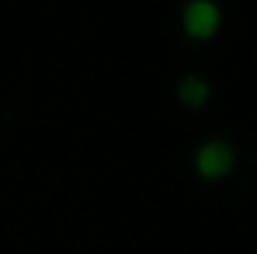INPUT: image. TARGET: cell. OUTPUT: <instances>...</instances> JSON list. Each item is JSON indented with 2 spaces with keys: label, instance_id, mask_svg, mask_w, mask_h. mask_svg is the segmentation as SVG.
I'll use <instances>...</instances> for the list:
<instances>
[{
  "label": "cell",
  "instance_id": "1",
  "mask_svg": "<svg viewBox=\"0 0 257 254\" xmlns=\"http://www.w3.org/2000/svg\"><path fill=\"white\" fill-rule=\"evenodd\" d=\"M222 28V7L215 0H188L181 7V32L191 42H209Z\"/></svg>",
  "mask_w": 257,
  "mask_h": 254
},
{
  "label": "cell",
  "instance_id": "3",
  "mask_svg": "<svg viewBox=\"0 0 257 254\" xmlns=\"http://www.w3.org/2000/svg\"><path fill=\"white\" fill-rule=\"evenodd\" d=\"M209 98H212V87H209L205 77L188 73V77H181V80H177V101H181L184 108H205V105H209Z\"/></svg>",
  "mask_w": 257,
  "mask_h": 254
},
{
  "label": "cell",
  "instance_id": "2",
  "mask_svg": "<svg viewBox=\"0 0 257 254\" xmlns=\"http://www.w3.org/2000/svg\"><path fill=\"white\" fill-rule=\"evenodd\" d=\"M236 171V150L226 139H209L195 150V174L202 181H222Z\"/></svg>",
  "mask_w": 257,
  "mask_h": 254
}]
</instances>
